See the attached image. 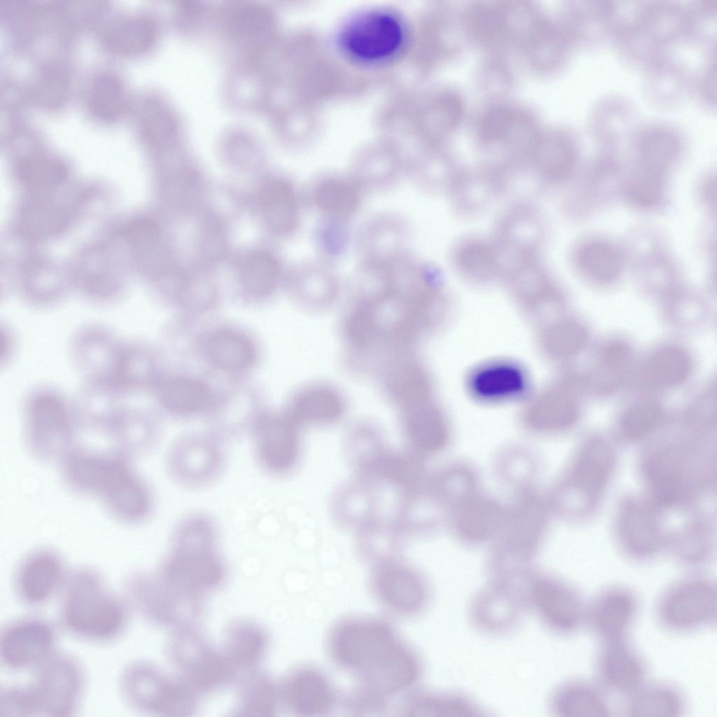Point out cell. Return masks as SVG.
<instances>
[{
	"mask_svg": "<svg viewBox=\"0 0 717 717\" xmlns=\"http://www.w3.org/2000/svg\"><path fill=\"white\" fill-rule=\"evenodd\" d=\"M330 650L335 660L359 679L366 703L378 704L412 685L421 676L418 657L380 621L342 622L332 634Z\"/></svg>",
	"mask_w": 717,
	"mask_h": 717,
	"instance_id": "6da1fadb",
	"label": "cell"
},
{
	"mask_svg": "<svg viewBox=\"0 0 717 717\" xmlns=\"http://www.w3.org/2000/svg\"><path fill=\"white\" fill-rule=\"evenodd\" d=\"M127 599L114 593L95 571L82 568L67 576L60 608L61 622L75 636L104 643L119 637L129 620Z\"/></svg>",
	"mask_w": 717,
	"mask_h": 717,
	"instance_id": "7a4b0ae2",
	"label": "cell"
},
{
	"mask_svg": "<svg viewBox=\"0 0 717 717\" xmlns=\"http://www.w3.org/2000/svg\"><path fill=\"white\" fill-rule=\"evenodd\" d=\"M218 542L219 537L199 529L173 532L168 553L156 573L178 590L203 599L226 575Z\"/></svg>",
	"mask_w": 717,
	"mask_h": 717,
	"instance_id": "3957f363",
	"label": "cell"
},
{
	"mask_svg": "<svg viewBox=\"0 0 717 717\" xmlns=\"http://www.w3.org/2000/svg\"><path fill=\"white\" fill-rule=\"evenodd\" d=\"M67 474L79 488L99 492L123 518L140 520L151 510L149 489L121 461L74 455L68 461Z\"/></svg>",
	"mask_w": 717,
	"mask_h": 717,
	"instance_id": "277c9868",
	"label": "cell"
},
{
	"mask_svg": "<svg viewBox=\"0 0 717 717\" xmlns=\"http://www.w3.org/2000/svg\"><path fill=\"white\" fill-rule=\"evenodd\" d=\"M119 686L134 709L163 716H188L196 709L200 695L179 676L167 675L147 661H134L122 671Z\"/></svg>",
	"mask_w": 717,
	"mask_h": 717,
	"instance_id": "5b68a950",
	"label": "cell"
},
{
	"mask_svg": "<svg viewBox=\"0 0 717 717\" xmlns=\"http://www.w3.org/2000/svg\"><path fill=\"white\" fill-rule=\"evenodd\" d=\"M654 615L663 629L676 634L716 627V580L706 576L693 575L667 585L657 597Z\"/></svg>",
	"mask_w": 717,
	"mask_h": 717,
	"instance_id": "8992f818",
	"label": "cell"
},
{
	"mask_svg": "<svg viewBox=\"0 0 717 717\" xmlns=\"http://www.w3.org/2000/svg\"><path fill=\"white\" fill-rule=\"evenodd\" d=\"M123 587L130 607L155 625L174 629L193 626L202 610V599L178 590L156 573L130 575Z\"/></svg>",
	"mask_w": 717,
	"mask_h": 717,
	"instance_id": "52a82bcc",
	"label": "cell"
},
{
	"mask_svg": "<svg viewBox=\"0 0 717 717\" xmlns=\"http://www.w3.org/2000/svg\"><path fill=\"white\" fill-rule=\"evenodd\" d=\"M167 653L177 675L200 695L236 678L220 649L213 647L194 625L174 629Z\"/></svg>",
	"mask_w": 717,
	"mask_h": 717,
	"instance_id": "ba28073f",
	"label": "cell"
},
{
	"mask_svg": "<svg viewBox=\"0 0 717 717\" xmlns=\"http://www.w3.org/2000/svg\"><path fill=\"white\" fill-rule=\"evenodd\" d=\"M522 584L527 610L548 631L567 636L584 627L587 601L574 585L547 575L522 577Z\"/></svg>",
	"mask_w": 717,
	"mask_h": 717,
	"instance_id": "9c48e42d",
	"label": "cell"
},
{
	"mask_svg": "<svg viewBox=\"0 0 717 717\" xmlns=\"http://www.w3.org/2000/svg\"><path fill=\"white\" fill-rule=\"evenodd\" d=\"M527 611L522 578H493L472 595L468 618L478 633L499 637L516 629Z\"/></svg>",
	"mask_w": 717,
	"mask_h": 717,
	"instance_id": "30bf717a",
	"label": "cell"
},
{
	"mask_svg": "<svg viewBox=\"0 0 717 717\" xmlns=\"http://www.w3.org/2000/svg\"><path fill=\"white\" fill-rule=\"evenodd\" d=\"M29 684L39 716L69 717L76 712L83 697V667L71 655L55 653L36 668Z\"/></svg>",
	"mask_w": 717,
	"mask_h": 717,
	"instance_id": "8fae6325",
	"label": "cell"
},
{
	"mask_svg": "<svg viewBox=\"0 0 717 717\" xmlns=\"http://www.w3.org/2000/svg\"><path fill=\"white\" fill-rule=\"evenodd\" d=\"M410 224L394 211L376 213L358 228L354 240L358 264L387 268L410 257Z\"/></svg>",
	"mask_w": 717,
	"mask_h": 717,
	"instance_id": "7c38bea8",
	"label": "cell"
},
{
	"mask_svg": "<svg viewBox=\"0 0 717 717\" xmlns=\"http://www.w3.org/2000/svg\"><path fill=\"white\" fill-rule=\"evenodd\" d=\"M166 468L172 480L188 489L212 485L223 473L226 452L218 441L204 436H188L168 449Z\"/></svg>",
	"mask_w": 717,
	"mask_h": 717,
	"instance_id": "4fadbf2b",
	"label": "cell"
},
{
	"mask_svg": "<svg viewBox=\"0 0 717 717\" xmlns=\"http://www.w3.org/2000/svg\"><path fill=\"white\" fill-rule=\"evenodd\" d=\"M405 40L401 20L386 11L359 15L343 29L340 41L347 53L362 62H378L395 55Z\"/></svg>",
	"mask_w": 717,
	"mask_h": 717,
	"instance_id": "5bb4252c",
	"label": "cell"
},
{
	"mask_svg": "<svg viewBox=\"0 0 717 717\" xmlns=\"http://www.w3.org/2000/svg\"><path fill=\"white\" fill-rule=\"evenodd\" d=\"M300 429L286 415H266L256 420L253 450L265 473L281 476L296 467L302 450Z\"/></svg>",
	"mask_w": 717,
	"mask_h": 717,
	"instance_id": "9a60e30c",
	"label": "cell"
},
{
	"mask_svg": "<svg viewBox=\"0 0 717 717\" xmlns=\"http://www.w3.org/2000/svg\"><path fill=\"white\" fill-rule=\"evenodd\" d=\"M640 606L639 595L632 587L606 585L587 601L584 627L599 642L627 638Z\"/></svg>",
	"mask_w": 717,
	"mask_h": 717,
	"instance_id": "2e32d148",
	"label": "cell"
},
{
	"mask_svg": "<svg viewBox=\"0 0 717 717\" xmlns=\"http://www.w3.org/2000/svg\"><path fill=\"white\" fill-rule=\"evenodd\" d=\"M594 671V681L611 697L620 699L648 681L646 661L628 637L599 642Z\"/></svg>",
	"mask_w": 717,
	"mask_h": 717,
	"instance_id": "e0dca14e",
	"label": "cell"
},
{
	"mask_svg": "<svg viewBox=\"0 0 717 717\" xmlns=\"http://www.w3.org/2000/svg\"><path fill=\"white\" fill-rule=\"evenodd\" d=\"M54 626L39 617H24L8 623L1 632L2 664L11 670L36 668L55 652Z\"/></svg>",
	"mask_w": 717,
	"mask_h": 717,
	"instance_id": "ac0fdd59",
	"label": "cell"
},
{
	"mask_svg": "<svg viewBox=\"0 0 717 717\" xmlns=\"http://www.w3.org/2000/svg\"><path fill=\"white\" fill-rule=\"evenodd\" d=\"M373 583L380 599L396 611L417 613L427 604L429 588L424 578L395 559L376 564Z\"/></svg>",
	"mask_w": 717,
	"mask_h": 717,
	"instance_id": "d6986e66",
	"label": "cell"
},
{
	"mask_svg": "<svg viewBox=\"0 0 717 717\" xmlns=\"http://www.w3.org/2000/svg\"><path fill=\"white\" fill-rule=\"evenodd\" d=\"M376 375L382 393L399 411L429 401L431 392L430 377L412 354L389 361Z\"/></svg>",
	"mask_w": 717,
	"mask_h": 717,
	"instance_id": "ffe728a7",
	"label": "cell"
},
{
	"mask_svg": "<svg viewBox=\"0 0 717 717\" xmlns=\"http://www.w3.org/2000/svg\"><path fill=\"white\" fill-rule=\"evenodd\" d=\"M67 576L58 556L41 551L28 556L20 564L14 577L13 587L22 603L39 606L64 587Z\"/></svg>",
	"mask_w": 717,
	"mask_h": 717,
	"instance_id": "44dd1931",
	"label": "cell"
},
{
	"mask_svg": "<svg viewBox=\"0 0 717 717\" xmlns=\"http://www.w3.org/2000/svg\"><path fill=\"white\" fill-rule=\"evenodd\" d=\"M611 697L595 681L570 678L551 690L548 709L558 717H609L616 711Z\"/></svg>",
	"mask_w": 717,
	"mask_h": 717,
	"instance_id": "7402d4cb",
	"label": "cell"
},
{
	"mask_svg": "<svg viewBox=\"0 0 717 717\" xmlns=\"http://www.w3.org/2000/svg\"><path fill=\"white\" fill-rule=\"evenodd\" d=\"M347 410V398L340 389L328 382H314L298 391L286 415L302 429L336 423Z\"/></svg>",
	"mask_w": 717,
	"mask_h": 717,
	"instance_id": "603a6c76",
	"label": "cell"
},
{
	"mask_svg": "<svg viewBox=\"0 0 717 717\" xmlns=\"http://www.w3.org/2000/svg\"><path fill=\"white\" fill-rule=\"evenodd\" d=\"M688 709L687 695L678 685L665 680H648L620 699L616 711L627 717H680Z\"/></svg>",
	"mask_w": 717,
	"mask_h": 717,
	"instance_id": "cb8c5ba5",
	"label": "cell"
},
{
	"mask_svg": "<svg viewBox=\"0 0 717 717\" xmlns=\"http://www.w3.org/2000/svg\"><path fill=\"white\" fill-rule=\"evenodd\" d=\"M279 699L292 712L300 716H315L327 711L335 695L327 678L311 668L291 672L279 688Z\"/></svg>",
	"mask_w": 717,
	"mask_h": 717,
	"instance_id": "d4e9b609",
	"label": "cell"
},
{
	"mask_svg": "<svg viewBox=\"0 0 717 717\" xmlns=\"http://www.w3.org/2000/svg\"><path fill=\"white\" fill-rule=\"evenodd\" d=\"M269 637L259 624L245 620L230 623L219 648L236 676L256 669L265 655Z\"/></svg>",
	"mask_w": 717,
	"mask_h": 717,
	"instance_id": "484cf974",
	"label": "cell"
},
{
	"mask_svg": "<svg viewBox=\"0 0 717 717\" xmlns=\"http://www.w3.org/2000/svg\"><path fill=\"white\" fill-rule=\"evenodd\" d=\"M375 486L357 477L340 485L330 500V512L336 523L356 532L380 517Z\"/></svg>",
	"mask_w": 717,
	"mask_h": 717,
	"instance_id": "4316f807",
	"label": "cell"
},
{
	"mask_svg": "<svg viewBox=\"0 0 717 717\" xmlns=\"http://www.w3.org/2000/svg\"><path fill=\"white\" fill-rule=\"evenodd\" d=\"M364 193L348 174H326L312 183L309 198L320 216L351 221Z\"/></svg>",
	"mask_w": 717,
	"mask_h": 717,
	"instance_id": "83f0119b",
	"label": "cell"
},
{
	"mask_svg": "<svg viewBox=\"0 0 717 717\" xmlns=\"http://www.w3.org/2000/svg\"><path fill=\"white\" fill-rule=\"evenodd\" d=\"M295 288L302 302L311 312L331 307L341 293V281L333 265L319 258L302 264L295 274Z\"/></svg>",
	"mask_w": 717,
	"mask_h": 717,
	"instance_id": "f1b7e54d",
	"label": "cell"
},
{
	"mask_svg": "<svg viewBox=\"0 0 717 717\" xmlns=\"http://www.w3.org/2000/svg\"><path fill=\"white\" fill-rule=\"evenodd\" d=\"M401 429L408 449L432 452L441 449L447 439L444 419L438 409L429 401L399 411Z\"/></svg>",
	"mask_w": 717,
	"mask_h": 717,
	"instance_id": "f546056e",
	"label": "cell"
},
{
	"mask_svg": "<svg viewBox=\"0 0 717 717\" xmlns=\"http://www.w3.org/2000/svg\"><path fill=\"white\" fill-rule=\"evenodd\" d=\"M389 449L380 429L372 423L354 424L347 433L345 452L356 477L371 483Z\"/></svg>",
	"mask_w": 717,
	"mask_h": 717,
	"instance_id": "4dcf8cb0",
	"label": "cell"
},
{
	"mask_svg": "<svg viewBox=\"0 0 717 717\" xmlns=\"http://www.w3.org/2000/svg\"><path fill=\"white\" fill-rule=\"evenodd\" d=\"M613 465L610 447L602 440H592L583 448L576 464L573 482L591 504L606 484Z\"/></svg>",
	"mask_w": 717,
	"mask_h": 717,
	"instance_id": "1f68e13d",
	"label": "cell"
},
{
	"mask_svg": "<svg viewBox=\"0 0 717 717\" xmlns=\"http://www.w3.org/2000/svg\"><path fill=\"white\" fill-rule=\"evenodd\" d=\"M260 207L269 228L279 235L291 233L299 219V204L293 185L284 179H273L263 188Z\"/></svg>",
	"mask_w": 717,
	"mask_h": 717,
	"instance_id": "d6a6232c",
	"label": "cell"
},
{
	"mask_svg": "<svg viewBox=\"0 0 717 717\" xmlns=\"http://www.w3.org/2000/svg\"><path fill=\"white\" fill-rule=\"evenodd\" d=\"M408 716L479 717L489 716L485 709L467 694L457 690L422 692L408 702Z\"/></svg>",
	"mask_w": 717,
	"mask_h": 717,
	"instance_id": "836d02e7",
	"label": "cell"
},
{
	"mask_svg": "<svg viewBox=\"0 0 717 717\" xmlns=\"http://www.w3.org/2000/svg\"><path fill=\"white\" fill-rule=\"evenodd\" d=\"M239 681L234 716L275 715L279 700V688L266 673L255 669L242 674Z\"/></svg>",
	"mask_w": 717,
	"mask_h": 717,
	"instance_id": "e575fe53",
	"label": "cell"
},
{
	"mask_svg": "<svg viewBox=\"0 0 717 717\" xmlns=\"http://www.w3.org/2000/svg\"><path fill=\"white\" fill-rule=\"evenodd\" d=\"M232 39L242 48L254 50L269 43L274 29L269 9L258 4H247L232 11L228 20Z\"/></svg>",
	"mask_w": 717,
	"mask_h": 717,
	"instance_id": "d590c367",
	"label": "cell"
},
{
	"mask_svg": "<svg viewBox=\"0 0 717 717\" xmlns=\"http://www.w3.org/2000/svg\"><path fill=\"white\" fill-rule=\"evenodd\" d=\"M156 35V28L151 20L144 16H131L110 25L103 34V41L115 53L134 55L149 50Z\"/></svg>",
	"mask_w": 717,
	"mask_h": 717,
	"instance_id": "8d00e7d4",
	"label": "cell"
},
{
	"mask_svg": "<svg viewBox=\"0 0 717 717\" xmlns=\"http://www.w3.org/2000/svg\"><path fill=\"white\" fill-rule=\"evenodd\" d=\"M359 552L376 564L395 559L405 536L395 522L379 517L357 531Z\"/></svg>",
	"mask_w": 717,
	"mask_h": 717,
	"instance_id": "74e56055",
	"label": "cell"
},
{
	"mask_svg": "<svg viewBox=\"0 0 717 717\" xmlns=\"http://www.w3.org/2000/svg\"><path fill=\"white\" fill-rule=\"evenodd\" d=\"M207 353L215 365L230 371L248 368L256 356L252 342L243 335L231 330L213 334L207 343Z\"/></svg>",
	"mask_w": 717,
	"mask_h": 717,
	"instance_id": "f35d334b",
	"label": "cell"
},
{
	"mask_svg": "<svg viewBox=\"0 0 717 717\" xmlns=\"http://www.w3.org/2000/svg\"><path fill=\"white\" fill-rule=\"evenodd\" d=\"M161 398L165 407L178 415H194L210 403L209 388L203 382L187 377H175L162 387Z\"/></svg>",
	"mask_w": 717,
	"mask_h": 717,
	"instance_id": "ab89813d",
	"label": "cell"
},
{
	"mask_svg": "<svg viewBox=\"0 0 717 717\" xmlns=\"http://www.w3.org/2000/svg\"><path fill=\"white\" fill-rule=\"evenodd\" d=\"M622 530L630 555L643 559L653 555L658 548L657 534L653 518L643 506H627L622 519Z\"/></svg>",
	"mask_w": 717,
	"mask_h": 717,
	"instance_id": "60d3db41",
	"label": "cell"
},
{
	"mask_svg": "<svg viewBox=\"0 0 717 717\" xmlns=\"http://www.w3.org/2000/svg\"><path fill=\"white\" fill-rule=\"evenodd\" d=\"M528 412L529 425L537 429H561L571 426L578 417L576 401L562 391L543 396Z\"/></svg>",
	"mask_w": 717,
	"mask_h": 717,
	"instance_id": "b9f144b4",
	"label": "cell"
},
{
	"mask_svg": "<svg viewBox=\"0 0 717 717\" xmlns=\"http://www.w3.org/2000/svg\"><path fill=\"white\" fill-rule=\"evenodd\" d=\"M127 97L121 81L114 74L103 73L92 81L88 94L90 111L103 120L118 118L126 107Z\"/></svg>",
	"mask_w": 717,
	"mask_h": 717,
	"instance_id": "7bdbcfd3",
	"label": "cell"
},
{
	"mask_svg": "<svg viewBox=\"0 0 717 717\" xmlns=\"http://www.w3.org/2000/svg\"><path fill=\"white\" fill-rule=\"evenodd\" d=\"M647 476L652 499L657 505H670L680 497L681 473L672 456L664 452L652 457L647 466Z\"/></svg>",
	"mask_w": 717,
	"mask_h": 717,
	"instance_id": "ee69618b",
	"label": "cell"
},
{
	"mask_svg": "<svg viewBox=\"0 0 717 717\" xmlns=\"http://www.w3.org/2000/svg\"><path fill=\"white\" fill-rule=\"evenodd\" d=\"M279 268L276 258L266 251H256L248 256L239 270L244 287L256 296L270 294L277 285Z\"/></svg>",
	"mask_w": 717,
	"mask_h": 717,
	"instance_id": "f6af8a7d",
	"label": "cell"
},
{
	"mask_svg": "<svg viewBox=\"0 0 717 717\" xmlns=\"http://www.w3.org/2000/svg\"><path fill=\"white\" fill-rule=\"evenodd\" d=\"M578 262L585 274L604 284L615 281L622 268L619 253L605 242H594L585 245L580 251Z\"/></svg>",
	"mask_w": 717,
	"mask_h": 717,
	"instance_id": "bcb514c9",
	"label": "cell"
},
{
	"mask_svg": "<svg viewBox=\"0 0 717 717\" xmlns=\"http://www.w3.org/2000/svg\"><path fill=\"white\" fill-rule=\"evenodd\" d=\"M350 222L326 216H319L314 240L319 251L318 258L333 265V261L344 255L350 240Z\"/></svg>",
	"mask_w": 717,
	"mask_h": 717,
	"instance_id": "7dc6e473",
	"label": "cell"
},
{
	"mask_svg": "<svg viewBox=\"0 0 717 717\" xmlns=\"http://www.w3.org/2000/svg\"><path fill=\"white\" fill-rule=\"evenodd\" d=\"M687 354L678 347H666L655 354L648 364L651 380L662 387H675L681 384L690 371Z\"/></svg>",
	"mask_w": 717,
	"mask_h": 717,
	"instance_id": "c3c4849f",
	"label": "cell"
},
{
	"mask_svg": "<svg viewBox=\"0 0 717 717\" xmlns=\"http://www.w3.org/2000/svg\"><path fill=\"white\" fill-rule=\"evenodd\" d=\"M662 418V410L657 403L641 401L626 410L622 419V429L629 438H641L653 431Z\"/></svg>",
	"mask_w": 717,
	"mask_h": 717,
	"instance_id": "681fc988",
	"label": "cell"
},
{
	"mask_svg": "<svg viewBox=\"0 0 717 717\" xmlns=\"http://www.w3.org/2000/svg\"><path fill=\"white\" fill-rule=\"evenodd\" d=\"M545 336L547 347L550 353L560 357L576 354L587 340V333L583 327L573 321L555 324Z\"/></svg>",
	"mask_w": 717,
	"mask_h": 717,
	"instance_id": "f907efd6",
	"label": "cell"
},
{
	"mask_svg": "<svg viewBox=\"0 0 717 717\" xmlns=\"http://www.w3.org/2000/svg\"><path fill=\"white\" fill-rule=\"evenodd\" d=\"M499 520L500 511L496 506L487 502L475 501L465 509L460 525L466 536L476 538L493 531Z\"/></svg>",
	"mask_w": 717,
	"mask_h": 717,
	"instance_id": "816d5d0a",
	"label": "cell"
},
{
	"mask_svg": "<svg viewBox=\"0 0 717 717\" xmlns=\"http://www.w3.org/2000/svg\"><path fill=\"white\" fill-rule=\"evenodd\" d=\"M37 706L29 685H11L1 690L0 716H38Z\"/></svg>",
	"mask_w": 717,
	"mask_h": 717,
	"instance_id": "f5cc1de1",
	"label": "cell"
},
{
	"mask_svg": "<svg viewBox=\"0 0 717 717\" xmlns=\"http://www.w3.org/2000/svg\"><path fill=\"white\" fill-rule=\"evenodd\" d=\"M664 186V175L638 168L629 185L630 197L637 204L649 206L661 197Z\"/></svg>",
	"mask_w": 717,
	"mask_h": 717,
	"instance_id": "db71d44e",
	"label": "cell"
},
{
	"mask_svg": "<svg viewBox=\"0 0 717 717\" xmlns=\"http://www.w3.org/2000/svg\"><path fill=\"white\" fill-rule=\"evenodd\" d=\"M67 92L66 76L58 68L48 67L39 76L35 95L41 104L53 106L63 100Z\"/></svg>",
	"mask_w": 717,
	"mask_h": 717,
	"instance_id": "11a10c76",
	"label": "cell"
},
{
	"mask_svg": "<svg viewBox=\"0 0 717 717\" xmlns=\"http://www.w3.org/2000/svg\"><path fill=\"white\" fill-rule=\"evenodd\" d=\"M172 122L167 114L156 107L146 109L141 118L144 134L151 141L162 143L173 133Z\"/></svg>",
	"mask_w": 717,
	"mask_h": 717,
	"instance_id": "9f6ffc18",
	"label": "cell"
},
{
	"mask_svg": "<svg viewBox=\"0 0 717 717\" xmlns=\"http://www.w3.org/2000/svg\"><path fill=\"white\" fill-rule=\"evenodd\" d=\"M630 356L628 346L622 342L607 345L602 352L603 363L608 368H618L625 365Z\"/></svg>",
	"mask_w": 717,
	"mask_h": 717,
	"instance_id": "6f0895ef",
	"label": "cell"
}]
</instances>
